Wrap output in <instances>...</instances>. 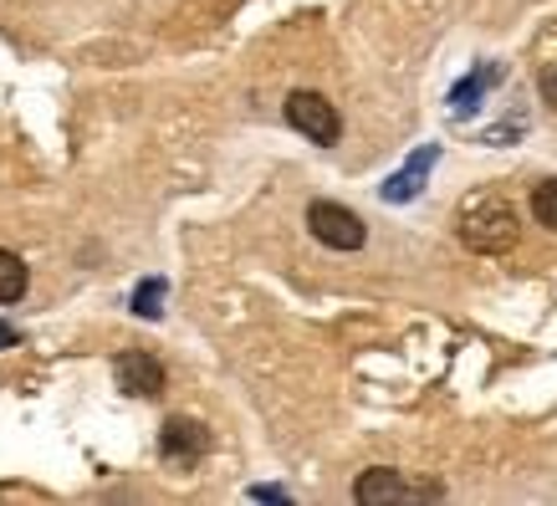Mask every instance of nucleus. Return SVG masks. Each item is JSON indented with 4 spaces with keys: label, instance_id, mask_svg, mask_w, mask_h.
Here are the masks:
<instances>
[{
    "label": "nucleus",
    "instance_id": "5",
    "mask_svg": "<svg viewBox=\"0 0 557 506\" xmlns=\"http://www.w3.org/2000/svg\"><path fill=\"white\" fill-rule=\"evenodd\" d=\"M159 451H164V460H174V466H195V460L210 451V430H205L200 420H185V415H174V420H164Z\"/></svg>",
    "mask_w": 557,
    "mask_h": 506
},
{
    "label": "nucleus",
    "instance_id": "10",
    "mask_svg": "<svg viewBox=\"0 0 557 506\" xmlns=\"http://www.w3.org/2000/svg\"><path fill=\"white\" fill-rule=\"evenodd\" d=\"M496 77H502V67H491V62H486V67H481V72H475V77H466V83H460L456 92H450V102H456V113H466V108H475V102L486 98V87L496 83Z\"/></svg>",
    "mask_w": 557,
    "mask_h": 506
},
{
    "label": "nucleus",
    "instance_id": "13",
    "mask_svg": "<svg viewBox=\"0 0 557 506\" xmlns=\"http://www.w3.org/2000/svg\"><path fill=\"white\" fill-rule=\"evenodd\" d=\"M542 92H547V98L557 102V62H553V67H547V72H542Z\"/></svg>",
    "mask_w": 557,
    "mask_h": 506
},
{
    "label": "nucleus",
    "instance_id": "8",
    "mask_svg": "<svg viewBox=\"0 0 557 506\" xmlns=\"http://www.w3.org/2000/svg\"><path fill=\"white\" fill-rule=\"evenodd\" d=\"M26 261H21L16 251H0V307L5 303H21L26 297Z\"/></svg>",
    "mask_w": 557,
    "mask_h": 506
},
{
    "label": "nucleus",
    "instance_id": "6",
    "mask_svg": "<svg viewBox=\"0 0 557 506\" xmlns=\"http://www.w3.org/2000/svg\"><path fill=\"white\" fill-rule=\"evenodd\" d=\"M113 379H119L123 394H134V399H153V394L164 388V363H159L153 354H119Z\"/></svg>",
    "mask_w": 557,
    "mask_h": 506
},
{
    "label": "nucleus",
    "instance_id": "1",
    "mask_svg": "<svg viewBox=\"0 0 557 506\" xmlns=\"http://www.w3.org/2000/svg\"><path fill=\"white\" fill-rule=\"evenodd\" d=\"M456 236L466 240L471 251H481V256H502V251L517 246L522 225H517L511 200L491 195V189H475V195H466L460 210H456Z\"/></svg>",
    "mask_w": 557,
    "mask_h": 506
},
{
    "label": "nucleus",
    "instance_id": "11",
    "mask_svg": "<svg viewBox=\"0 0 557 506\" xmlns=\"http://www.w3.org/2000/svg\"><path fill=\"white\" fill-rule=\"evenodd\" d=\"M532 215H537V225H547V231H557V180H547V185H537V195H532Z\"/></svg>",
    "mask_w": 557,
    "mask_h": 506
},
{
    "label": "nucleus",
    "instance_id": "2",
    "mask_svg": "<svg viewBox=\"0 0 557 506\" xmlns=\"http://www.w3.org/2000/svg\"><path fill=\"white\" fill-rule=\"evenodd\" d=\"M307 231H312L322 246H333V251H358V246L369 240L363 220H358L348 205H333V200L307 205Z\"/></svg>",
    "mask_w": 557,
    "mask_h": 506
},
{
    "label": "nucleus",
    "instance_id": "9",
    "mask_svg": "<svg viewBox=\"0 0 557 506\" xmlns=\"http://www.w3.org/2000/svg\"><path fill=\"white\" fill-rule=\"evenodd\" d=\"M164 297H170V282L164 276H149V282H138V292H134V312L138 318H164Z\"/></svg>",
    "mask_w": 557,
    "mask_h": 506
},
{
    "label": "nucleus",
    "instance_id": "3",
    "mask_svg": "<svg viewBox=\"0 0 557 506\" xmlns=\"http://www.w3.org/2000/svg\"><path fill=\"white\" fill-rule=\"evenodd\" d=\"M287 123L297 128V134L312 138V144H338V134H343L338 108L322 98V92H292L287 98Z\"/></svg>",
    "mask_w": 557,
    "mask_h": 506
},
{
    "label": "nucleus",
    "instance_id": "12",
    "mask_svg": "<svg viewBox=\"0 0 557 506\" xmlns=\"http://www.w3.org/2000/svg\"><path fill=\"white\" fill-rule=\"evenodd\" d=\"M256 502H287V491H276V486H251Z\"/></svg>",
    "mask_w": 557,
    "mask_h": 506
},
{
    "label": "nucleus",
    "instance_id": "4",
    "mask_svg": "<svg viewBox=\"0 0 557 506\" xmlns=\"http://www.w3.org/2000/svg\"><path fill=\"white\" fill-rule=\"evenodd\" d=\"M354 496H358V506H388V502H430V496H440V491L435 486H409V481H399V471L373 466V471L358 476Z\"/></svg>",
    "mask_w": 557,
    "mask_h": 506
},
{
    "label": "nucleus",
    "instance_id": "7",
    "mask_svg": "<svg viewBox=\"0 0 557 506\" xmlns=\"http://www.w3.org/2000/svg\"><path fill=\"white\" fill-rule=\"evenodd\" d=\"M435 159H440L435 144H424V149H414V153H409V164L399 169V174H388L379 195H384L388 205H409V200H414V195L424 189V180H430V169H435Z\"/></svg>",
    "mask_w": 557,
    "mask_h": 506
}]
</instances>
